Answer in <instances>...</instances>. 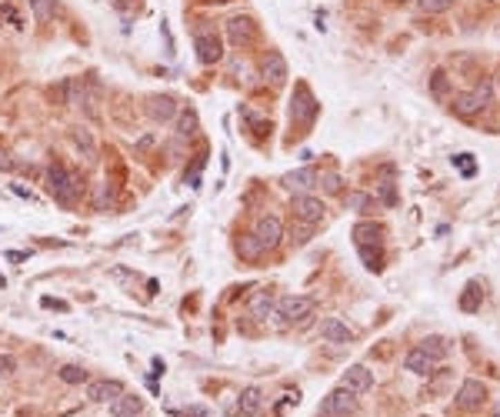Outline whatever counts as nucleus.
Wrapping results in <instances>:
<instances>
[{"instance_id":"12","label":"nucleus","mask_w":500,"mask_h":417,"mask_svg":"<svg viewBox=\"0 0 500 417\" xmlns=\"http://www.w3.org/2000/svg\"><path fill=\"white\" fill-rule=\"evenodd\" d=\"M253 237L264 244V250L280 244V237H284V224L277 221V217H260L257 221V228H253Z\"/></svg>"},{"instance_id":"2","label":"nucleus","mask_w":500,"mask_h":417,"mask_svg":"<svg viewBox=\"0 0 500 417\" xmlns=\"http://www.w3.org/2000/svg\"><path fill=\"white\" fill-rule=\"evenodd\" d=\"M314 314V297H300V294H287L273 304V317L280 327H290V324H304Z\"/></svg>"},{"instance_id":"34","label":"nucleus","mask_w":500,"mask_h":417,"mask_svg":"<svg viewBox=\"0 0 500 417\" xmlns=\"http://www.w3.org/2000/svg\"><path fill=\"white\" fill-rule=\"evenodd\" d=\"M450 7H454V0H421L423 14H443V10H450Z\"/></svg>"},{"instance_id":"23","label":"nucleus","mask_w":500,"mask_h":417,"mask_svg":"<svg viewBox=\"0 0 500 417\" xmlns=\"http://www.w3.org/2000/svg\"><path fill=\"white\" fill-rule=\"evenodd\" d=\"M421 351L423 354H430L434 360H443L447 354H450V341H447V337H437V334H430V337H423Z\"/></svg>"},{"instance_id":"6","label":"nucleus","mask_w":500,"mask_h":417,"mask_svg":"<svg viewBox=\"0 0 500 417\" xmlns=\"http://www.w3.org/2000/svg\"><path fill=\"white\" fill-rule=\"evenodd\" d=\"M457 407L461 411H467V414H474V411H481L483 404H487V387H483L481 380H463L461 384V391H457Z\"/></svg>"},{"instance_id":"41","label":"nucleus","mask_w":500,"mask_h":417,"mask_svg":"<svg viewBox=\"0 0 500 417\" xmlns=\"http://www.w3.org/2000/svg\"><path fill=\"white\" fill-rule=\"evenodd\" d=\"M394 3H407V0H394Z\"/></svg>"},{"instance_id":"9","label":"nucleus","mask_w":500,"mask_h":417,"mask_svg":"<svg viewBox=\"0 0 500 417\" xmlns=\"http://www.w3.org/2000/svg\"><path fill=\"white\" fill-rule=\"evenodd\" d=\"M227 37H231V44H237V47H250V44L257 40V24L250 17H231L227 20Z\"/></svg>"},{"instance_id":"3","label":"nucleus","mask_w":500,"mask_h":417,"mask_svg":"<svg viewBox=\"0 0 500 417\" xmlns=\"http://www.w3.org/2000/svg\"><path fill=\"white\" fill-rule=\"evenodd\" d=\"M317 114H320L317 97L310 94L307 84H297V87H294V97H290V120H294V124H314Z\"/></svg>"},{"instance_id":"37","label":"nucleus","mask_w":500,"mask_h":417,"mask_svg":"<svg viewBox=\"0 0 500 417\" xmlns=\"http://www.w3.org/2000/svg\"><path fill=\"white\" fill-rule=\"evenodd\" d=\"M0 171H14V157H10V151H3V147H0Z\"/></svg>"},{"instance_id":"22","label":"nucleus","mask_w":500,"mask_h":417,"mask_svg":"<svg viewBox=\"0 0 500 417\" xmlns=\"http://www.w3.org/2000/svg\"><path fill=\"white\" fill-rule=\"evenodd\" d=\"M90 204H94V210H110L114 207V184H107V180H100L94 187V197H90Z\"/></svg>"},{"instance_id":"11","label":"nucleus","mask_w":500,"mask_h":417,"mask_svg":"<svg viewBox=\"0 0 500 417\" xmlns=\"http://www.w3.org/2000/svg\"><path fill=\"white\" fill-rule=\"evenodd\" d=\"M340 387L354 391V394H367V391L374 387V374L367 371L364 364H354V367H347V371H344V378H340Z\"/></svg>"},{"instance_id":"20","label":"nucleus","mask_w":500,"mask_h":417,"mask_svg":"<svg viewBox=\"0 0 500 417\" xmlns=\"http://www.w3.org/2000/svg\"><path fill=\"white\" fill-rule=\"evenodd\" d=\"M483 107H487V104H483V100H481L477 94H474V91H467V94H457V97H454V111H457L461 117L481 114Z\"/></svg>"},{"instance_id":"1","label":"nucleus","mask_w":500,"mask_h":417,"mask_svg":"<svg viewBox=\"0 0 500 417\" xmlns=\"http://www.w3.org/2000/svg\"><path fill=\"white\" fill-rule=\"evenodd\" d=\"M47 190H50V197H54L57 204L74 207L80 190H84V180H80L74 171H67L64 164H50V171H47Z\"/></svg>"},{"instance_id":"29","label":"nucleus","mask_w":500,"mask_h":417,"mask_svg":"<svg viewBox=\"0 0 500 417\" xmlns=\"http://www.w3.org/2000/svg\"><path fill=\"white\" fill-rule=\"evenodd\" d=\"M357 250H360V257H364L367 270H381V267H384V254H381V247H357Z\"/></svg>"},{"instance_id":"38","label":"nucleus","mask_w":500,"mask_h":417,"mask_svg":"<svg viewBox=\"0 0 500 417\" xmlns=\"http://www.w3.org/2000/svg\"><path fill=\"white\" fill-rule=\"evenodd\" d=\"M381 197H384L387 204H394V187H390V184H384V187H381Z\"/></svg>"},{"instance_id":"8","label":"nucleus","mask_w":500,"mask_h":417,"mask_svg":"<svg viewBox=\"0 0 500 417\" xmlns=\"http://www.w3.org/2000/svg\"><path fill=\"white\" fill-rule=\"evenodd\" d=\"M124 394V384L120 380H87V400H94V404H110Z\"/></svg>"},{"instance_id":"33","label":"nucleus","mask_w":500,"mask_h":417,"mask_svg":"<svg viewBox=\"0 0 500 417\" xmlns=\"http://www.w3.org/2000/svg\"><path fill=\"white\" fill-rule=\"evenodd\" d=\"M454 167H457L463 177H474V171H477V164H474L470 154H457V157H454Z\"/></svg>"},{"instance_id":"14","label":"nucleus","mask_w":500,"mask_h":417,"mask_svg":"<svg viewBox=\"0 0 500 417\" xmlns=\"http://www.w3.org/2000/svg\"><path fill=\"white\" fill-rule=\"evenodd\" d=\"M314 184H317V171H314V167H300V171L284 174V187H287L290 194H307Z\"/></svg>"},{"instance_id":"30","label":"nucleus","mask_w":500,"mask_h":417,"mask_svg":"<svg viewBox=\"0 0 500 417\" xmlns=\"http://www.w3.org/2000/svg\"><path fill=\"white\" fill-rule=\"evenodd\" d=\"M60 380L64 384H87V371L77 367V364H64L60 367Z\"/></svg>"},{"instance_id":"7","label":"nucleus","mask_w":500,"mask_h":417,"mask_svg":"<svg viewBox=\"0 0 500 417\" xmlns=\"http://www.w3.org/2000/svg\"><path fill=\"white\" fill-rule=\"evenodd\" d=\"M193 47H197V60H200V64H217V60L224 57V44H220V37L211 34V30H200L197 40H193Z\"/></svg>"},{"instance_id":"13","label":"nucleus","mask_w":500,"mask_h":417,"mask_svg":"<svg viewBox=\"0 0 500 417\" xmlns=\"http://www.w3.org/2000/svg\"><path fill=\"white\" fill-rule=\"evenodd\" d=\"M320 337L327 344H350L354 341V331L340 317H327V321H320Z\"/></svg>"},{"instance_id":"25","label":"nucleus","mask_w":500,"mask_h":417,"mask_svg":"<svg viewBox=\"0 0 500 417\" xmlns=\"http://www.w3.org/2000/svg\"><path fill=\"white\" fill-rule=\"evenodd\" d=\"M193 133H197V114H193V111H184L180 120H177V137H180V140H191Z\"/></svg>"},{"instance_id":"4","label":"nucleus","mask_w":500,"mask_h":417,"mask_svg":"<svg viewBox=\"0 0 500 417\" xmlns=\"http://www.w3.org/2000/svg\"><path fill=\"white\" fill-rule=\"evenodd\" d=\"M354 411H357V394L347 391V387H337V391H330L327 398H324L317 417H350Z\"/></svg>"},{"instance_id":"21","label":"nucleus","mask_w":500,"mask_h":417,"mask_svg":"<svg viewBox=\"0 0 500 417\" xmlns=\"http://www.w3.org/2000/svg\"><path fill=\"white\" fill-rule=\"evenodd\" d=\"M273 294L270 290H257L253 297H250V314L257 317V321H267L270 314H273Z\"/></svg>"},{"instance_id":"18","label":"nucleus","mask_w":500,"mask_h":417,"mask_svg":"<svg viewBox=\"0 0 500 417\" xmlns=\"http://www.w3.org/2000/svg\"><path fill=\"white\" fill-rule=\"evenodd\" d=\"M264 77H267L270 84H284L287 80V60H284V54L270 50L267 57H264Z\"/></svg>"},{"instance_id":"15","label":"nucleus","mask_w":500,"mask_h":417,"mask_svg":"<svg viewBox=\"0 0 500 417\" xmlns=\"http://www.w3.org/2000/svg\"><path fill=\"white\" fill-rule=\"evenodd\" d=\"M354 241H357V247H381L384 244V228L374 224V221H360L354 228Z\"/></svg>"},{"instance_id":"27","label":"nucleus","mask_w":500,"mask_h":417,"mask_svg":"<svg viewBox=\"0 0 500 417\" xmlns=\"http://www.w3.org/2000/svg\"><path fill=\"white\" fill-rule=\"evenodd\" d=\"M264 254V244L253 237V234H247V237H240V257H247V261H257Z\"/></svg>"},{"instance_id":"28","label":"nucleus","mask_w":500,"mask_h":417,"mask_svg":"<svg viewBox=\"0 0 500 417\" xmlns=\"http://www.w3.org/2000/svg\"><path fill=\"white\" fill-rule=\"evenodd\" d=\"M30 10H34V17L40 24H47V20L54 17V10H57V0H30Z\"/></svg>"},{"instance_id":"32","label":"nucleus","mask_w":500,"mask_h":417,"mask_svg":"<svg viewBox=\"0 0 500 417\" xmlns=\"http://www.w3.org/2000/svg\"><path fill=\"white\" fill-rule=\"evenodd\" d=\"M347 207L360 210V214H370V210H374V197H370V194H350V197H347Z\"/></svg>"},{"instance_id":"31","label":"nucleus","mask_w":500,"mask_h":417,"mask_svg":"<svg viewBox=\"0 0 500 417\" xmlns=\"http://www.w3.org/2000/svg\"><path fill=\"white\" fill-rule=\"evenodd\" d=\"M74 144L84 151V157H87V160H97V147H94V140H90V133H87V131H74Z\"/></svg>"},{"instance_id":"5","label":"nucleus","mask_w":500,"mask_h":417,"mask_svg":"<svg viewBox=\"0 0 500 417\" xmlns=\"http://www.w3.org/2000/svg\"><path fill=\"white\" fill-rule=\"evenodd\" d=\"M290 210H294V217H300L304 224H320L324 214H327L324 201H317L314 194H294V197H290Z\"/></svg>"},{"instance_id":"17","label":"nucleus","mask_w":500,"mask_h":417,"mask_svg":"<svg viewBox=\"0 0 500 417\" xmlns=\"http://www.w3.org/2000/svg\"><path fill=\"white\" fill-rule=\"evenodd\" d=\"M140 411H144V398H137V394H120L117 400H110L114 417H140Z\"/></svg>"},{"instance_id":"16","label":"nucleus","mask_w":500,"mask_h":417,"mask_svg":"<svg viewBox=\"0 0 500 417\" xmlns=\"http://www.w3.org/2000/svg\"><path fill=\"white\" fill-rule=\"evenodd\" d=\"M260 407H264V391L260 387H244L240 400H237V414L253 417V414H260Z\"/></svg>"},{"instance_id":"24","label":"nucleus","mask_w":500,"mask_h":417,"mask_svg":"<svg viewBox=\"0 0 500 417\" xmlns=\"http://www.w3.org/2000/svg\"><path fill=\"white\" fill-rule=\"evenodd\" d=\"M481 301H483L481 284H477V281H470V284L463 287V294H461V311H467V314H474V311L481 307Z\"/></svg>"},{"instance_id":"26","label":"nucleus","mask_w":500,"mask_h":417,"mask_svg":"<svg viewBox=\"0 0 500 417\" xmlns=\"http://www.w3.org/2000/svg\"><path fill=\"white\" fill-rule=\"evenodd\" d=\"M317 184L324 187V194H340L344 190V177L334 171H324V174H317Z\"/></svg>"},{"instance_id":"19","label":"nucleus","mask_w":500,"mask_h":417,"mask_svg":"<svg viewBox=\"0 0 500 417\" xmlns=\"http://www.w3.org/2000/svg\"><path fill=\"white\" fill-rule=\"evenodd\" d=\"M434 364H437V360L430 358V354H423L421 347H414V351H410V354L404 358V367L410 371V374H417V378L430 374V371H434Z\"/></svg>"},{"instance_id":"39","label":"nucleus","mask_w":500,"mask_h":417,"mask_svg":"<svg viewBox=\"0 0 500 417\" xmlns=\"http://www.w3.org/2000/svg\"><path fill=\"white\" fill-rule=\"evenodd\" d=\"M187 414H191V417H207V411H204V407H191Z\"/></svg>"},{"instance_id":"40","label":"nucleus","mask_w":500,"mask_h":417,"mask_svg":"<svg viewBox=\"0 0 500 417\" xmlns=\"http://www.w3.org/2000/svg\"><path fill=\"white\" fill-rule=\"evenodd\" d=\"M494 417H500V404H497V411H494Z\"/></svg>"},{"instance_id":"36","label":"nucleus","mask_w":500,"mask_h":417,"mask_svg":"<svg viewBox=\"0 0 500 417\" xmlns=\"http://www.w3.org/2000/svg\"><path fill=\"white\" fill-rule=\"evenodd\" d=\"M10 371H17V360L10 354H0V374H10Z\"/></svg>"},{"instance_id":"42","label":"nucleus","mask_w":500,"mask_h":417,"mask_svg":"<svg viewBox=\"0 0 500 417\" xmlns=\"http://www.w3.org/2000/svg\"><path fill=\"white\" fill-rule=\"evenodd\" d=\"M217 3H227V0H217Z\"/></svg>"},{"instance_id":"35","label":"nucleus","mask_w":500,"mask_h":417,"mask_svg":"<svg viewBox=\"0 0 500 417\" xmlns=\"http://www.w3.org/2000/svg\"><path fill=\"white\" fill-rule=\"evenodd\" d=\"M430 91H434V97H443L447 91H450V84H447V74H443V71H437V74H434V80H430Z\"/></svg>"},{"instance_id":"10","label":"nucleus","mask_w":500,"mask_h":417,"mask_svg":"<svg viewBox=\"0 0 500 417\" xmlns=\"http://www.w3.org/2000/svg\"><path fill=\"white\" fill-rule=\"evenodd\" d=\"M147 117L154 120V124H167L171 117H177V100L171 94H157V97H147Z\"/></svg>"}]
</instances>
